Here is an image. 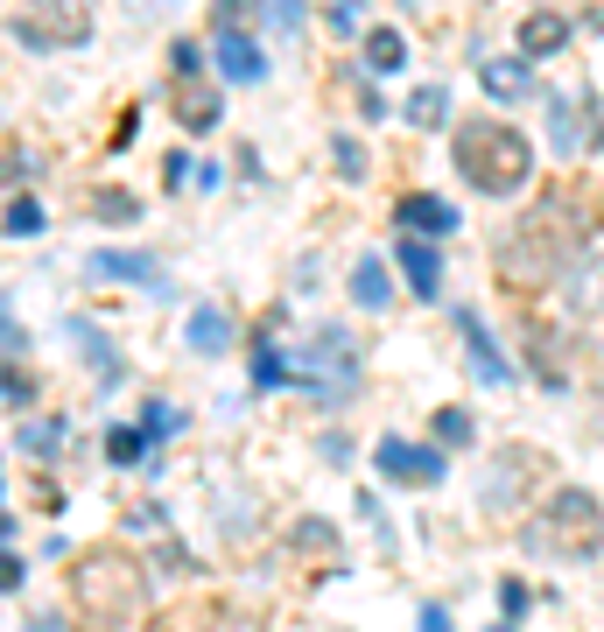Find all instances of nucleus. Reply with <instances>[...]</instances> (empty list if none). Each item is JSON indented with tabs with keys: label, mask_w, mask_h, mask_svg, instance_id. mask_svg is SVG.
<instances>
[{
	"label": "nucleus",
	"mask_w": 604,
	"mask_h": 632,
	"mask_svg": "<svg viewBox=\"0 0 604 632\" xmlns=\"http://www.w3.org/2000/svg\"><path fill=\"white\" fill-rule=\"evenodd\" d=\"M597 218H604V204L591 197V183L549 190V197L499 239V275L514 281V289H541V281L570 275V260L583 254V239L597 233Z\"/></svg>",
	"instance_id": "f257e3e1"
},
{
	"label": "nucleus",
	"mask_w": 604,
	"mask_h": 632,
	"mask_svg": "<svg viewBox=\"0 0 604 632\" xmlns=\"http://www.w3.org/2000/svg\"><path fill=\"white\" fill-rule=\"evenodd\" d=\"M64 583H71V619H78V632H148V619H155L148 569L120 542L78 548L71 569H64Z\"/></svg>",
	"instance_id": "f03ea898"
},
{
	"label": "nucleus",
	"mask_w": 604,
	"mask_h": 632,
	"mask_svg": "<svg viewBox=\"0 0 604 632\" xmlns=\"http://www.w3.org/2000/svg\"><path fill=\"white\" fill-rule=\"evenodd\" d=\"M450 156H457V176L471 190H485V197H514V190H527V176H535L527 133L506 127V120H485V113L450 127Z\"/></svg>",
	"instance_id": "7ed1b4c3"
},
{
	"label": "nucleus",
	"mask_w": 604,
	"mask_h": 632,
	"mask_svg": "<svg viewBox=\"0 0 604 632\" xmlns=\"http://www.w3.org/2000/svg\"><path fill=\"white\" fill-rule=\"evenodd\" d=\"M520 548L549 555V563H591V555L604 548V506L591 500V492H576V485L556 492V500L520 527Z\"/></svg>",
	"instance_id": "20e7f679"
},
{
	"label": "nucleus",
	"mask_w": 604,
	"mask_h": 632,
	"mask_svg": "<svg viewBox=\"0 0 604 632\" xmlns=\"http://www.w3.org/2000/svg\"><path fill=\"white\" fill-rule=\"evenodd\" d=\"M14 29H22V43H35V50L85 43V35H91V0H29Z\"/></svg>",
	"instance_id": "39448f33"
},
{
	"label": "nucleus",
	"mask_w": 604,
	"mask_h": 632,
	"mask_svg": "<svg viewBox=\"0 0 604 632\" xmlns=\"http://www.w3.org/2000/svg\"><path fill=\"white\" fill-rule=\"evenodd\" d=\"M373 464H380L387 485H443V450L429 443H401V436H380V450H373Z\"/></svg>",
	"instance_id": "423d86ee"
},
{
	"label": "nucleus",
	"mask_w": 604,
	"mask_h": 632,
	"mask_svg": "<svg viewBox=\"0 0 604 632\" xmlns=\"http://www.w3.org/2000/svg\"><path fill=\"white\" fill-rule=\"evenodd\" d=\"M169 106H176V127H183V133H212V127H218V113H225L218 78L176 71V78H169Z\"/></svg>",
	"instance_id": "0eeeda50"
},
{
	"label": "nucleus",
	"mask_w": 604,
	"mask_h": 632,
	"mask_svg": "<svg viewBox=\"0 0 604 632\" xmlns=\"http://www.w3.org/2000/svg\"><path fill=\"white\" fill-rule=\"evenodd\" d=\"M91 281H134L148 296H169V267L155 254H91Z\"/></svg>",
	"instance_id": "6e6552de"
},
{
	"label": "nucleus",
	"mask_w": 604,
	"mask_h": 632,
	"mask_svg": "<svg viewBox=\"0 0 604 632\" xmlns=\"http://www.w3.org/2000/svg\"><path fill=\"white\" fill-rule=\"evenodd\" d=\"M393 225H401V233H422V239H450L457 233V204L429 197V190H408V197L393 204Z\"/></svg>",
	"instance_id": "1a4fd4ad"
},
{
	"label": "nucleus",
	"mask_w": 604,
	"mask_h": 632,
	"mask_svg": "<svg viewBox=\"0 0 604 632\" xmlns=\"http://www.w3.org/2000/svg\"><path fill=\"white\" fill-rule=\"evenodd\" d=\"M212 64H218L233 85H260V78H268V56H260V43H254L247 29H218V43H212Z\"/></svg>",
	"instance_id": "9d476101"
},
{
	"label": "nucleus",
	"mask_w": 604,
	"mask_h": 632,
	"mask_svg": "<svg viewBox=\"0 0 604 632\" xmlns=\"http://www.w3.org/2000/svg\"><path fill=\"white\" fill-rule=\"evenodd\" d=\"M393 260H401V275H408V289H414V296H422V302H436V289H443V254H436V239L401 233Z\"/></svg>",
	"instance_id": "9b49d317"
},
{
	"label": "nucleus",
	"mask_w": 604,
	"mask_h": 632,
	"mask_svg": "<svg viewBox=\"0 0 604 632\" xmlns=\"http://www.w3.org/2000/svg\"><path fill=\"white\" fill-rule=\"evenodd\" d=\"M457 331H464V344H471V373H478L485 387H506L514 366H506V352L493 344V331H485V317H478V310H457Z\"/></svg>",
	"instance_id": "f8f14e48"
},
{
	"label": "nucleus",
	"mask_w": 604,
	"mask_h": 632,
	"mask_svg": "<svg viewBox=\"0 0 604 632\" xmlns=\"http://www.w3.org/2000/svg\"><path fill=\"white\" fill-rule=\"evenodd\" d=\"M549 141H556V156L570 162V156H583V148H591V106L583 99H549Z\"/></svg>",
	"instance_id": "ddd939ff"
},
{
	"label": "nucleus",
	"mask_w": 604,
	"mask_h": 632,
	"mask_svg": "<svg viewBox=\"0 0 604 632\" xmlns=\"http://www.w3.org/2000/svg\"><path fill=\"white\" fill-rule=\"evenodd\" d=\"M478 85L493 92V99H535V71H527V56H485V71H478Z\"/></svg>",
	"instance_id": "4468645a"
},
{
	"label": "nucleus",
	"mask_w": 604,
	"mask_h": 632,
	"mask_svg": "<svg viewBox=\"0 0 604 632\" xmlns=\"http://www.w3.org/2000/svg\"><path fill=\"white\" fill-rule=\"evenodd\" d=\"M183 338H191V352L218 358V352H233V317H225L218 302H197V310H191V323H183Z\"/></svg>",
	"instance_id": "2eb2a0df"
},
{
	"label": "nucleus",
	"mask_w": 604,
	"mask_h": 632,
	"mask_svg": "<svg viewBox=\"0 0 604 632\" xmlns=\"http://www.w3.org/2000/svg\"><path fill=\"white\" fill-rule=\"evenodd\" d=\"M352 302H358V310H393V281H387L380 254H358L352 260Z\"/></svg>",
	"instance_id": "dca6fc26"
},
{
	"label": "nucleus",
	"mask_w": 604,
	"mask_h": 632,
	"mask_svg": "<svg viewBox=\"0 0 604 632\" xmlns=\"http://www.w3.org/2000/svg\"><path fill=\"white\" fill-rule=\"evenodd\" d=\"M570 310L583 317V323H604V254H591L570 275Z\"/></svg>",
	"instance_id": "f3484780"
},
{
	"label": "nucleus",
	"mask_w": 604,
	"mask_h": 632,
	"mask_svg": "<svg viewBox=\"0 0 604 632\" xmlns=\"http://www.w3.org/2000/svg\"><path fill=\"white\" fill-rule=\"evenodd\" d=\"M408 71V35L401 29H366V78H393Z\"/></svg>",
	"instance_id": "a211bd4d"
},
{
	"label": "nucleus",
	"mask_w": 604,
	"mask_h": 632,
	"mask_svg": "<svg viewBox=\"0 0 604 632\" xmlns=\"http://www.w3.org/2000/svg\"><path fill=\"white\" fill-rule=\"evenodd\" d=\"M562 43H570V22H562V14H527L520 22V50L527 56H556Z\"/></svg>",
	"instance_id": "6ab92c4d"
},
{
	"label": "nucleus",
	"mask_w": 604,
	"mask_h": 632,
	"mask_svg": "<svg viewBox=\"0 0 604 632\" xmlns=\"http://www.w3.org/2000/svg\"><path fill=\"white\" fill-rule=\"evenodd\" d=\"M0 225H8L14 239H35L50 225V211H43V197H8V211H0Z\"/></svg>",
	"instance_id": "aec40b11"
},
{
	"label": "nucleus",
	"mask_w": 604,
	"mask_h": 632,
	"mask_svg": "<svg viewBox=\"0 0 604 632\" xmlns=\"http://www.w3.org/2000/svg\"><path fill=\"white\" fill-rule=\"evenodd\" d=\"M408 127H429V133H436L443 127V113H450V99H443V85H422V92H408Z\"/></svg>",
	"instance_id": "412c9836"
},
{
	"label": "nucleus",
	"mask_w": 604,
	"mask_h": 632,
	"mask_svg": "<svg viewBox=\"0 0 604 632\" xmlns=\"http://www.w3.org/2000/svg\"><path fill=\"white\" fill-rule=\"evenodd\" d=\"M141 450H148V429H120V421H112V429H106V457H112V464H141Z\"/></svg>",
	"instance_id": "4be33fe9"
},
{
	"label": "nucleus",
	"mask_w": 604,
	"mask_h": 632,
	"mask_svg": "<svg viewBox=\"0 0 604 632\" xmlns=\"http://www.w3.org/2000/svg\"><path fill=\"white\" fill-rule=\"evenodd\" d=\"M64 436H71V429H64V415H56V421H29V429H22V450H35V457H50L56 443H64Z\"/></svg>",
	"instance_id": "5701e85b"
},
{
	"label": "nucleus",
	"mask_w": 604,
	"mask_h": 632,
	"mask_svg": "<svg viewBox=\"0 0 604 632\" xmlns=\"http://www.w3.org/2000/svg\"><path fill=\"white\" fill-rule=\"evenodd\" d=\"M29 352V338H22V323H14V310H8V296H0V366H14V358Z\"/></svg>",
	"instance_id": "b1692460"
},
{
	"label": "nucleus",
	"mask_w": 604,
	"mask_h": 632,
	"mask_svg": "<svg viewBox=\"0 0 604 632\" xmlns=\"http://www.w3.org/2000/svg\"><path fill=\"white\" fill-rule=\"evenodd\" d=\"M254 387H289V366H281L274 344H260V352H254Z\"/></svg>",
	"instance_id": "393cba45"
},
{
	"label": "nucleus",
	"mask_w": 604,
	"mask_h": 632,
	"mask_svg": "<svg viewBox=\"0 0 604 632\" xmlns=\"http://www.w3.org/2000/svg\"><path fill=\"white\" fill-rule=\"evenodd\" d=\"M436 436H443V443H457V450H464L471 436H478V421H471L464 408H443V415H436Z\"/></svg>",
	"instance_id": "a878e982"
},
{
	"label": "nucleus",
	"mask_w": 604,
	"mask_h": 632,
	"mask_svg": "<svg viewBox=\"0 0 604 632\" xmlns=\"http://www.w3.org/2000/svg\"><path fill=\"white\" fill-rule=\"evenodd\" d=\"M141 429H148V443H162V436H176V429H183V408H169V400H155Z\"/></svg>",
	"instance_id": "bb28decb"
},
{
	"label": "nucleus",
	"mask_w": 604,
	"mask_h": 632,
	"mask_svg": "<svg viewBox=\"0 0 604 632\" xmlns=\"http://www.w3.org/2000/svg\"><path fill=\"white\" fill-rule=\"evenodd\" d=\"M260 22H268V29H281V35H289V29L302 22V0H260Z\"/></svg>",
	"instance_id": "cd10ccee"
},
{
	"label": "nucleus",
	"mask_w": 604,
	"mask_h": 632,
	"mask_svg": "<svg viewBox=\"0 0 604 632\" xmlns=\"http://www.w3.org/2000/svg\"><path fill=\"white\" fill-rule=\"evenodd\" d=\"M91 211H99L106 225H134V218H141V204H134V197H91Z\"/></svg>",
	"instance_id": "c85d7f7f"
},
{
	"label": "nucleus",
	"mask_w": 604,
	"mask_h": 632,
	"mask_svg": "<svg viewBox=\"0 0 604 632\" xmlns=\"http://www.w3.org/2000/svg\"><path fill=\"white\" fill-rule=\"evenodd\" d=\"M331 156H337V169H345V176H366V148H358L352 133H337V148H331Z\"/></svg>",
	"instance_id": "c756f323"
},
{
	"label": "nucleus",
	"mask_w": 604,
	"mask_h": 632,
	"mask_svg": "<svg viewBox=\"0 0 604 632\" xmlns=\"http://www.w3.org/2000/svg\"><path fill=\"white\" fill-rule=\"evenodd\" d=\"M29 394H35V379H29V373H8V366H0V400H14V408H22Z\"/></svg>",
	"instance_id": "7c9ffc66"
},
{
	"label": "nucleus",
	"mask_w": 604,
	"mask_h": 632,
	"mask_svg": "<svg viewBox=\"0 0 604 632\" xmlns=\"http://www.w3.org/2000/svg\"><path fill=\"white\" fill-rule=\"evenodd\" d=\"M8 590H22V555L0 548V598H8Z\"/></svg>",
	"instance_id": "2f4dec72"
},
{
	"label": "nucleus",
	"mask_w": 604,
	"mask_h": 632,
	"mask_svg": "<svg viewBox=\"0 0 604 632\" xmlns=\"http://www.w3.org/2000/svg\"><path fill=\"white\" fill-rule=\"evenodd\" d=\"M331 29L337 35H358V0H331Z\"/></svg>",
	"instance_id": "473e14b6"
},
{
	"label": "nucleus",
	"mask_w": 604,
	"mask_h": 632,
	"mask_svg": "<svg viewBox=\"0 0 604 632\" xmlns=\"http://www.w3.org/2000/svg\"><path fill=\"white\" fill-rule=\"evenodd\" d=\"M247 8H254V0H218V29H247Z\"/></svg>",
	"instance_id": "72a5a7b5"
},
{
	"label": "nucleus",
	"mask_w": 604,
	"mask_h": 632,
	"mask_svg": "<svg viewBox=\"0 0 604 632\" xmlns=\"http://www.w3.org/2000/svg\"><path fill=\"white\" fill-rule=\"evenodd\" d=\"M169 71H204V50L197 43H176V50H169Z\"/></svg>",
	"instance_id": "f704fd0d"
},
{
	"label": "nucleus",
	"mask_w": 604,
	"mask_h": 632,
	"mask_svg": "<svg viewBox=\"0 0 604 632\" xmlns=\"http://www.w3.org/2000/svg\"><path fill=\"white\" fill-rule=\"evenodd\" d=\"M499 604H506V619H520V611H527V583H499Z\"/></svg>",
	"instance_id": "c9c22d12"
},
{
	"label": "nucleus",
	"mask_w": 604,
	"mask_h": 632,
	"mask_svg": "<svg viewBox=\"0 0 604 632\" xmlns=\"http://www.w3.org/2000/svg\"><path fill=\"white\" fill-rule=\"evenodd\" d=\"M422 632H450V611L443 604H422Z\"/></svg>",
	"instance_id": "e433bc0d"
},
{
	"label": "nucleus",
	"mask_w": 604,
	"mask_h": 632,
	"mask_svg": "<svg viewBox=\"0 0 604 632\" xmlns=\"http://www.w3.org/2000/svg\"><path fill=\"white\" fill-rule=\"evenodd\" d=\"M14 542V521H8V513H0V548H8Z\"/></svg>",
	"instance_id": "4c0bfd02"
},
{
	"label": "nucleus",
	"mask_w": 604,
	"mask_h": 632,
	"mask_svg": "<svg viewBox=\"0 0 604 632\" xmlns=\"http://www.w3.org/2000/svg\"><path fill=\"white\" fill-rule=\"evenodd\" d=\"M499 632H514V625H499Z\"/></svg>",
	"instance_id": "58836bf2"
}]
</instances>
